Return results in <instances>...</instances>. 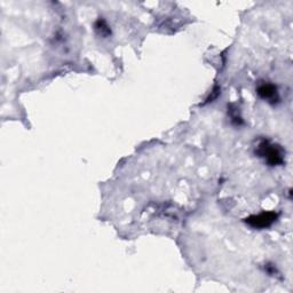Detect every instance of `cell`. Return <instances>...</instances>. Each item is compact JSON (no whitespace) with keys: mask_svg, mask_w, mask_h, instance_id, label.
<instances>
[{"mask_svg":"<svg viewBox=\"0 0 293 293\" xmlns=\"http://www.w3.org/2000/svg\"><path fill=\"white\" fill-rule=\"evenodd\" d=\"M277 214L275 212H262L258 216H252L246 219V222L253 228H267L275 222Z\"/></svg>","mask_w":293,"mask_h":293,"instance_id":"obj_2","label":"cell"},{"mask_svg":"<svg viewBox=\"0 0 293 293\" xmlns=\"http://www.w3.org/2000/svg\"><path fill=\"white\" fill-rule=\"evenodd\" d=\"M258 94L265 100H274L277 96V91L272 84H262L258 88Z\"/></svg>","mask_w":293,"mask_h":293,"instance_id":"obj_3","label":"cell"},{"mask_svg":"<svg viewBox=\"0 0 293 293\" xmlns=\"http://www.w3.org/2000/svg\"><path fill=\"white\" fill-rule=\"evenodd\" d=\"M95 30H96V32L99 33V35H101L102 37H107L111 32L109 27H108V24H107V22L105 20H102V18H100V20L96 21Z\"/></svg>","mask_w":293,"mask_h":293,"instance_id":"obj_4","label":"cell"},{"mask_svg":"<svg viewBox=\"0 0 293 293\" xmlns=\"http://www.w3.org/2000/svg\"><path fill=\"white\" fill-rule=\"evenodd\" d=\"M258 154L260 157H263L267 161V163L270 165H281L283 164L284 158L283 154L280 150V148L276 147L275 144L269 143L268 141H262L258 147Z\"/></svg>","mask_w":293,"mask_h":293,"instance_id":"obj_1","label":"cell"}]
</instances>
